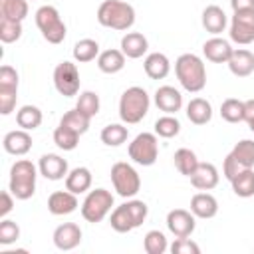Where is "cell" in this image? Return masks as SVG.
<instances>
[{"mask_svg":"<svg viewBox=\"0 0 254 254\" xmlns=\"http://www.w3.org/2000/svg\"><path fill=\"white\" fill-rule=\"evenodd\" d=\"M111 183H113V189L117 190V194L123 198L135 196L141 189L139 173L129 163H123V161H119L111 167Z\"/></svg>","mask_w":254,"mask_h":254,"instance_id":"obj_7","label":"cell"},{"mask_svg":"<svg viewBox=\"0 0 254 254\" xmlns=\"http://www.w3.org/2000/svg\"><path fill=\"white\" fill-rule=\"evenodd\" d=\"M60 125H64V127L75 131L77 135H83V133L89 129V117L83 115L79 109H71V111H67V113L62 117Z\"/></svg>","mask_w":254,"mask_h":254,"instance_id":"obj_36","label":"cell"},{"mask_svg":"<svg viewBox=\"0 0 254 254\" xmlns=\"http://www.w3.org/2000/svg\"><path fill=\"white\" fill-rule=\"evenodd\" d=\"M97 56H99V44L95 40H91V38H83L73 46V60L79 62V64L91 62Z\"/></svg>","mask_w":254,"mask_h":254,"instance_id":"obj_32","label":"cell"},{"mask_svg":"<svg viewBox=\"0 0 254 254\" xmlns=\"http://www.w3.org/2000/svg\"><path fill=\"white\" fill-rule=\"evenodd\" d=\"M187 117L194 125H204V123H208L212 119V107H210V103L206 99L194 97L187 105Z\"/></svg>","mask_w":254,"mask_h":254,"instance_id":"obj_25","label":"cell"},{"mask_svg":"<svg viewBox=\"0 0 254 254\" xmlns=\"http://www.w3.org/2000/svg\"><path fill=\"white\" fill-rule=\"evenodd\" d=\"M81 242V228L75 222H64L54 230V244L60 250H73Z\"/></svg>","mask_w":254,"mask_h":254,"instance_id":"obj_13","label":"cell"},{"mask_svg":"<svg viewBox=\"0 0 254 254\" xmlns=\"http://www.w3.org/2000/svg\"><path fill=\"white\" fill-rule=\"evenodd\" d=\"M244 121L248 123L250 131L254 133V99L244 101Z\"/></svg>","mask_w":254,"mask_h":254,"instance_id":"obj_49","label":"cell"},{"mask_svg":"<svg viewBox=\"0 0 254 254\" xmlns=\"http://www.w3.org/2000/svg\"><path fill=\"white\" fill-rule=\"evenodd\" d=\"M230 155L242 169H252L254 167V141H250V139L238 141L234 145V149L230 151Z\"/></svg>","mask_w":254,"mask_h":254,"instance_id":"obj_29","label":"cell"},{"mask_svg":"<svg viewBox=\"0 0 254 254\" xmlns=\"http://www.w3.org/2000/svg\"><path fill=\"white\" fill-rule=\"evenodd\" d=\"M127 135H129V131H127L125 125H121V123H109V125H105L101 129V135L99 137H101V141L107 147H119V145H123L127 141Z\"/></svg>","mask_w":254,"mask_h":254,"instance_id":"obj_30","label":"cell"},{"mask_svg":"<svg viewBox=\"0 0 254 254\" xmlns=\"http://www.w3.org/2000/svg\"><path fill=\"white\" fill-rule=\"evenodd\" d=\"M97 22L111 30H129L135 24V10L123 0H103L97 8Z\"/></svg>","mask_w":254,"mask_h":254,"instance_id":"obj_2","label":"cell"},{"mask_svg":"<svg viewBox=\"0 0 254 254\" xmlns=\"http://www.w3.org/2000/svg\"><path fill=\"white\" fill-rule=\"evenodd\" d=\"M125 65V54L121 50H105L97 56V67L103 73H117Z\"/></svg>","mask_w":254,"mask_h":254,"instance_id":"obj_26","label":"cell"},{"mask_svg":"<svg viewBox=\"0 0 254 254\" xmlns=\"http://www.w3.org/2000/svg\"><path fill=\"white\" fill-rule=\"evenodd\" d=\"M202 54L212 64H228V60L232 56V48L222 38H210L202 44Z\"/></svg>","mask_w":254,"mask_h":254,"instance_id":"obj_18","label":"cell"},{"mask_svg":"<svg viewBox=\"0 0 254 254\" xmlns=\"http://www.w3.org/2000/svg\"><path fill=\"white\" fill-rule=\"evenodd\" d=\"M75 208H77V196L67 189L65 190H56L48 198V210L56 216L71 214Z\"/></svg>","mask_w":254,"mask_h":254,"instance_id":"obj_14","label":"cell"},{"mask_svg":"<svg viewBox=\"0 0 254 254\" xmlns=\"http://www.w3.org/2000/svg\"><path fill=\"white\" fill-rule=\"evenodd\" d=\"M16 97H18V91H6V89H0V113L2 115H10L16 107Z\"/></svg>","mask_w":254,"mask_h":254,"instance_id":"obj_46","label":"cell"},{"mask_svg":"<svg viewBox=\"0 0 254 254\" xmlns=\"http://www.w3.org/2000/svg\"><path fill=\"white\" fill-rule=\"evenodd\" d=\"M240 171H242V167H240V165L232 159V155L228 153V155H226V159H224V163H222V173H224V177L230 181V179H232L234 175H238Z\"/></svg>","mask_w":254,"mask_h":254,"instance_id":"obj_47","label":"cell"},{"mask_svg":"<svg viewBox=\"0 0 254 254\" xmlns=\"http://www.w3.org/2000/svg\"><path fill=\"white\" fill-rule=\"evenodd\" d=\"M226 14H224V10L220 8V6H206L204 10H202V26H204V30L206 32H210V34H220V32H224V28H226Z\"/></svg>","mask_w":254,"mask_h":254,"instance_id":"obj_24","label":"cell"},{"mask_svg":"<svg viewBox=\"0 0 254 254\" xmlns=\"http://www.w3.org/2000/svg\"><path fill=\"white\" fill-rule=\"evenodd\" d=\"M143 67H145V73L151 77V79H163L169 75L171 71V62L165 54L161 52H153L145 58L143 62Z\"/></svg>","mask_w":254,"mask_h":254,"instance_id":"obj_22","label":"cell"},{"mask_svg":"<svg viewBox=\"0 0 254 254\" xmlns=\"http://www.w3.org/2000/svg\"><path fill=\"white\" fill-rule=\"evenodd\" d=\"M190 183L198 190H210L218 185V169L212 163H198V167L190 175Z\"/></svg>","mask_w":254,"mask_h":254,"instance_id":"obj_17","label":"cell"},{"mask_svg":"<svg viewBox=\"0 0 254 254\" xmlns=\"http://www.w3.org/2000/svg\"><path fill=\"white\" fill-rule=\"evenodd\" d=\"M16 123L20 129H26V131H34L40 127L42 123V111L40 107L36 105H22L16 113Z\"/></svg>","mask_w":254,"mask_h":254,"instance_id":"obj_28","label":"cell"},{"mask_svg":"<svg viewBox=\"0 0 254 254\" xmlns=\"http://www.w3.org/2000/svg\"><path fill=\"white\" fill-rule=\"evenodd\" d=\"M91 187V171L87 167H75L65 177V189L73 194H81Z\"/></svg>","mask_w":254,"mask_h":254,"instance_id":"obj_23","label":"cell"},{"mask_svg":"<svg viewBox=\"0 0 254 254\" xmlns=\"http://www.w3.org/2000/svg\"><path fill=\"white\" fill-rule=\"evenodd\" d=\"M75 109H79L83 115H87L89 119L95 117L99 113V95L95 91H81L75 103Z\"/></svg>","mask_w":254,"mask_h":254,"instance_id":"obj_37","label":"cell"},{"mask_svg":"<svg viewBox=\"0 0 254 254\" xmlns=\"http://www.w3.org/2000/svg\"><path fill=\"white\" fill-rule=\"evenodd\" d=\"M54 85H56L58 93H62L64 97L77 95V91H79V71H77L75 64H71V62L58 64L56 69H54Z\"/></svg>","mask_w":254,"mask_h":254,"instance_id":"obj_9","label":"cell"},{"mask_svg":"<svg viewBox=\"0 0 254 254\" xmlns=\"http://www.w3.org/2000/svg\"><path fill=\"white\" fill-rule=\"evenodd\" d=\"M125 206H127V210H129V214H131V218H133V224H135V228L137 226H141L143 222H145V218H147V214H149V208H147V204L143 202V200H127L125 202Z\"/></svg>","mask_w":254,"mask_h":254,"instance_id":"obj_43","label":"cell"},{"mask_svg":"<svg viewBox=\"0 0 254 254\" xmlns=\"http://www.w3.org/2000/svg\"><path fill=\"white\" fill-rule=\"evenodd\" d=\"M143 246H145V252L147 254H165L169 244H167V238L161 230H149L145 234V240H143Z\"/></svg>","mask_w":254,"mask_h":254,"instance_id":"obj_40","label":"cell"},{"mask_svg":"<svg viewBox=\"0 0 254 254\" xmlns=\"http://www.w3.org/2000/svg\"><path fill=\"white\" fill-rule=\"evenodd\" d=\"M2 145H4L6 153L22 157L32 149V137H30V133L26 129H16V131H10V133L4 135Z\"/></svg>","mask_w":254,"mask_h":254,"instance_id":"obj_16","label":"cell"},{"mask_svg":"<svg viewBox=\"0 0 254 254\" xmlns=\"http://www.w3.org/2000/svg\"><path fill=\"white\" fill-rule=\"evenodd\" d=\"M20 36H22V22L0 18V40L4 44H12V42L20 40Z\"/></svg>","mask_w":254,"mask_h":254,"instance_id":"obj_41","label":"cell"},{"mask_svg":"<svg viewBox=\"0 0 254 254\" xmlns=\"http://www.w3.org/2000/svg\"><path fill=\"white\" fill-rule=\"evenodd\" d=\"M149 95L143 87L139 85H133V87H127L123 93H121V99H119V117L123 123H139L147 111H149Z\"/></svg>","mask_w":254,"mask_h":254,"instance_id":"obj_4","label":"cell"},{"mask_svg":"<svg viewBox=\"0 0 254 254\" xmlns=\"http://www.w3.org/2000/svg\"><path fill=\"white\" fill-rule=\"evenodd\" d=\"M0 89L18 91V71L12 65H2L0 67Z\"/></svg>","mask_w":254,"mask_h":254,"instance_id":"obj_44","label":"cell"},{"mask_svg":"<svg viewBox=\"0 0 254 254\" xmlns=\"http://www.w3.org/2000/svg\"><path fill=\"white\" fill-rule=\"evenodd\" d=\"M198 159H196V155H194V151H190V149H179L177 153H175V167H177V171L181 173V175H185V177H190L192 173H194V169L198 167Z\"/></svg>","mask_w":254,"mask_h":254,"instance_id":"obj_33","label":"cell"},{"mask_svg":"<svg viewBox=\"0 0 254 254\" xmlns=\"http://www.w3.org/2000/svg\"><path fill=\"white\" fill-rule=\"evenodd\" d=\"M38 171L42 177H46L50 181H60V179L67 177V161L56 153H46L40 157Z\"/></svg>","mask_w":254,"mask_h":254,"instance_id":"obj_12","label":"cell"},{"mask_svg":"<svg viewBox=\"0 0 254 254\" xmlns=\"http://www.w3.org/2000/svg\"><path fill=\"white\" fill-rule=\"evenodd\" d=\"M77 141H79V135L64 125H58L56 131H54V143L64 149V151H73L77 147Z\"/></svg>","mask_w":254,"mask_h":254,"instance_id":"obj_39","label":"cell"},{"mask_svg":"<svg viewBox=\"0 0 254 254\" xmlns=\"http://www.w3.org/2000/svg\"><path fill=\"white\" fill-rule=\"evenodd\" d=\"M230 6L234 12L238 10H254V0H230Z\"/></svg>","mask_w":254,"mask_h":254,"instance_id":"obj_50","label":"cell"},{"mask_svg":"<svg viewBox=\"0 0 254 254\" xmlns=\"http://www.w3.org/2000/svg\"><path fill=\"white\" fill-rule=\"evenodd\" d=\"M36 26L44 40L50 44H62L65 40V24L54 6H42L36 10Z\"/></svg>","mask_w":254,"mask_h":254,"instance_id":"obj_5","label":"cell"},{"mask_svg":"<svg viewBox=\"0 0 254 254\" xmlns=\"http://www.w3.org/2000/svg\"><path fill=\"white\" fill-rule=\"evenodd\" d=\"M111 206H113V194L107 189H95V190H89L85 200L81 202V216L87 222L95 224L109 214Z\"/></svg>","mask_w":254,"mask_h":254,"instance_id":"obj_6","label":"cell"},{"mask_svg":"<svg viewBox=\"0 0 254 254\" xmlns=\"http://www.w3.org/2000/svg\"><path fill=\"white\" fill-rule=\"evenodd\" d=\"M26 16H28L26 0H0V18L22 22Z\"/></svg>","mask_w":254,"mask_h":254,"instance_id":"obj_31","label":"cell"},{"mask_svg":"<svg viewBox=\"0 0 254 254\" xmlns=\"http://www.w3.org/2000/svg\"><path fill=\"white\" fill-rule=\"evenodd\" d=\"M18 238H20V226L14 220L2 218V222H0V244L8 246V244L16 242Z\"/></svg>","mask_w":254,"mask_h":254,"instance_id":"obj_42","label":"cell"},{"mask_svg":"<svg viewBox=\"0 0 254 254\" xmlns=\"http://www.w3.org/2000/svg\"><path fill=\"white\" fill-rule=\"evenodd\" d=\"M220 117L228 123H240L244 121V101L240 99H224L220 105Z\"/></svg>","mask_w":254,"mask_h":254,"instance_id":"obj_34","label":"cell"},{"mask_svg":"<svg viewBox=\"0 0 254 254\" xmlns=\"http://www.w3.org/2000/svg\"><path fill=\"white\" fill-rule=\"evenodd\" d=\"M230 40L248 46L254 42V10H238L230 22Z\"/></svg>","mask_w":254,"mask_h":254,"instance_id":"obj_10","label":"cell"},{"mask_svg":"<svg viewBox=\"0 0 254 254\" xmlns=\"http://www.w3.org/2000/svg\"><path fill=\"white\" fill-rule=\"evenodd\" d=\"M149 50V42L143 34L139 32H127L123 38H121V52L125 54V58H131V60H137L141 58L143 54H147Z\"/></svg>","mask_w":254,"mask_h":254,"instance_id":"obj_21","label":"cell"},{"mask_svg":"<svg viewBox=\"0 0 254 254\" xmlns=\"http://www.w3.org/2000/svg\"><path fill=\"white\" fill-rule=\"evenodd\" d=\"M230 185H232V190L236 196H242V198L254 196V171L242 169L238 175H234L230 179Z\"/></svg>","mask_w":254,"mask_h":254,"instance_id":"obj_27","label":"cell"},{"mask_svg":"<svg viewBox=\"0 0 254 254\" xmlns=\"http://www.w3.org/2000/svg\"><path fill=\"white\" fill-rule=\"evenodd\" d=\"M190 212L196 218H212L218 212V202L210 192H196L190 198Z\"/></svg>","mask_w":254,"mask_h":254,"instance_id":"obj_20","label":"cell"},{"mask_svg":"<svg viewBox=\"0 0 254 254\" xmlns=\"http://www.w3.org/2000/svg\"><path fill=\"white\" fill-rule=\"evenodd\" d=\"M155 105L161 111L173 115V113H177L183 107V95L179 93V89H175L171 85H161L155 91Z\"/></svg>","mask_w":254,"mask_h":254,"instance_id":"obj_15","label":"cell"},{"mask_svg":"<svg viewBox=\"0 0 254 254\" xmlns=\"http://www.w3.org/2000/svg\"><path fill=\"white\" fill-rule=\"evenodd\" d=\"M109 224H111V228H113L115 232H121V234L131 232V230L135 228L133 218H131V214H129V210H127V206H125V202H123L121 206H117V208L111 212Z\"/></svg>","mask_w":254,"mask_h":254,"instance_id":"obj_35","label":"cell"},{"mask_svg":"<svg viewBox=\"0 0 254 254\" xmlns=\"http://www.w3.org/2000/svg\"><path fill=\"white\" fill-rule=\"evenodd\" d=\"M12 192H10V189L8 190H2V194H0V216L2 218H6V214L14 208V200H12Z\"/></svg>","mask_w":254,"mask_h":254,"instance_id":"obj_48","label":"cell"},{"mask_svg":"<svg viewBox=\"0 0 254 254\" xmlns=\"http://www.w3.org/2000/svg\"><path fill=\"white\" fill-rule=\"evenodd\" d=\"M36 165L32 161L20 159L10 167V192L18 200H28L36 192Z\"/></svg>","mask_w":254,"mask_h":254,"instance_id":"obj_3","label":"cell"},{"mask_svg":"<svg viewBox=\"0 0 254 254\" xmlns=\"http://www.w3.org/2000/svg\"><path fill=\"white\" fill-rule=\"evenodd\" d=\"M194 214L185 208H175L167 214V228L175 234V238H189L194 232Z\"/></svg>","mask_w":254,"mask_h":254,"instance_id":"obj_11","label":"cell"},{"mask_svg":"<svg viewBox=\"0 0 254 254\" xmlns=\"http://www.w3.org/2000/svg\"><path fill=\"white\" fill-rule=\"evenodd\" d=\"M179 131H181L179 119L173 117V115H169V113L163 115V117H159V119L155 121V135H159V137H163V139H171V137L179 135Z\"/></svg>","mask_w":254,"mask_h":254,"instance_id":"obj_38","label":"cell"},{"mask_svg":"<svg viewBox=\"0 0 254 254\" xmlns=\"http://www.w3.org/2000/svg\"><path fill=\"white\" fill-rule=\"evenodd\" d=\"M228 67L236 77H248L254 71V54L250 50H232V56L228 60Z\"/></svg>","mask_w":254,"mask_h":254,"instance_id":"obj_19","label":"cell"},{"mask_svg":"<svg viewBox=\"0 0 254 254\" xmlns=\"http://www.w3.org/2000/svg\"><path fill=\"white\" fill-rule=\"evenodd\" d=\"M129 157L143 167H151L159 157V141L155 133H139L129 143Z\"/></svg>","mask_w":254,"mask_h":254,"instance_id":"obj_8","label":"cell"},{"mask_svg":"<svg viewBox=\"0 0 254 254\" xmlns=\"http://www.w3.org/2000/svg\"><path fill=\"white\" fill-rule=\"evenodd\" d=\"M175 73H177V79L181 81V85L187 91H190V93H198L206 85V69H204V64L194 54H183V56H179V60L175 62Z\"/></svg>","mask_w":254,"mask_h":254,"instance_id":"obj_1","label":"cell"},{"mask_svg":"<svg viewBox=\"0 0 254 254\" xmlns=\"http://www.w3.org/2000/svg\"><path fill=\"white\" fill-rule=\"evenodd\" d=\"M171 252L173 254H198L200 248L196 242H192L190 238H177L171 244Z\"/></svg>","mask_w":254,"mask_h":254,"instance_id":"obj_45","label":"cell"}]
</instances>
